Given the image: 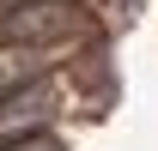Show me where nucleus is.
Returning <instances> with one entry per match:
<instances>
[{"mask_svg": "<svg viewBox=\"0 0 158 151\" xmlns=\"http://www.w3.org/2000/svg\"><path fill=\"white\" fill-rule=\"evenodd\" d=\"M79 30V12L67 0H12L0 6V42H49Z\"/></svg>", "mask_w": 158, "mask_h": 151, "instance_id": "nucleus-1", "label": "nucleus"}, {"mask_svg": "<svg viewBox=\"0 0 158 151\" xmlns=\"http://www.w3.org/2000/svg\"><path fill=\"white\" fill-rule=\"evenodd\" d=\"M49 115H55L49 85H19V91H6V97H0V145L31 139L37 127H49Z\"/></svg>", "mask_w": 158, "mask_h": 151, "instance_id": "nucleus-2", "label": "nucleus"}, {"mask_svg": "<svg viewBox=\"0 0 158 151\" xmlns=\"http://www.w3.org/2000/svg\"><path fill=\"white\" fill-rule=\"evenodd\" d=\"M49 73V48L37 42H0V97L19 91V85H37Z\"/></svg>", "mask_w": 158, "mask_h": 151, "instance_id": "nucleus-3", "label": "nucleus"}, {"mask_svg": "<svg viewBox=\"0 0 158 151\" xmlns=\"http://www.w3.org/2000/svg\"><path fill=\"white\" fill-rule=\"evenodd\" d=\"M0 151H55V145H43L37 133H31V139H12V145H0Z\"/></svg>", "mask_w": 158, "mask_h": 151, "instance_id": "nucleus-4", "label": "nucleus"}]
</instances>
